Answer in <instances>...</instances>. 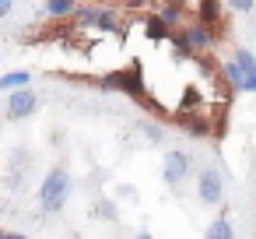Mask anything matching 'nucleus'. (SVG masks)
<instances>
[{"mask_svg": "<svg viewBox=\"0 0 256 239\" xmlns=\"http://www.w3.org/2000/svg\"><path fill=\"white\" fill-rule=\"evenodd\" d=\"M102 88H109V92H123V95H130V99H137V102H144V67H140V60H134L126 71H112V74H106L102 81H98Z\"/></svg>", "mask_w": 256, "mask_h": 239, "instance_id": "2", "label": "nucleus"}, {"mask_svg": "<svg viewBox=\"0 0 256 239\" xmlns=\"http://www.w3.org/2000/svg\"><path fill=\"white\" fill-rule=\"evenodd\" d=\"M196 22L214 29V32H221V4L218 0H200L196 4Z\"/></svg>", "mask_w": 256, "mask_h": 239, "instance_id": "7", "label": "nucleus"}, {"mask_svg": "<svg viewBox=\"0 0 256 239\" xmlns=\"http://www.w3.org/2000/svg\"><path fill=\"white\" fill-rule=\"evenodd\" d=\"M228 8H232L235 15H249V11L256 8V0H228Z\"/></svg>", "mask_w": 256, "mask_h": 239, "instance_id": "17", "label": "nucleus"}, {"mask_svg": "<svg viewBox=\"0 0 256 239\" xmlns=\"http://www.w3.org/2000/svg\"><path fill=\"white\" fill-rule=\"evenodd\" d=\"M144 36H148L151 43H165V39L172 36V29H168V25L162 22V15L154 11V15H148V18H144Z\"/></svg>", "mask_w": 256, "mask_h": 239, "instance_id": "8", "label": "nucleus"}, {"mask_svg": "<svg viewBox=\"0 0 256 239\" xmlns=\"http://www.w3.org/2000/svg\"><path fill=\"white\" fill-rule=\"evenodd\" d=\"M196 197H200V204H207V207H218V204L224 200V176H221L214 165L200 169V179H196Z\"/></svg>", "mask_w": 256, "mask_h": 239, "instance_id": "4", "label": "nucleus"}, {"mask_svg": "<svg viewBox=\"0 0 256 239\" xmlns=\"http://www.w3.org/2000/svg\"><path fill=\"white\" fill-rule=\"evenodd\" d=\"M42 8H46L50 18H70L81 8V0H42Z\"/></svg>", "mask_w": 256, "mask_h": 239, "instance_id": "10", "label": "nucleus"}, {"mask_svg": "<svg viewBox=\"0 0 256 239\" xmlns=\"http://www.w3.org/2000/svg\"><path fill=\"white\" fill-rule=\"evenodd\" d=\"M134 239H151V232H137V235H134Z\"/></svg>", "mask_w": 256, "mask_h": 239, "instance_id": "23", "label": "nucleus"}, {"mask_svg": "<svg viewBox=\"0 0 256 239\" xmlns=\"http://www.w3.org/2000/svg\"><path fill=\"white\" fill-rule=\"evenodd\" d=\"M123 4H126L130 11H140V8H148V4H151V0H123Z\"/></svg>", "mask_w": 256, "mask_h": 239, "instance_id": "21", "label": "nucleus"}, {"mask_svg": "<svg viewBox=\"0 0 256 239\" xmlns=\"http://www.w3.org/2000/svg\"><path fill=\"white\" fill-rule=\"evenodd\" d=\"M158 15H162V22H165L168 29H176V25L182 22V15H186V8H182V0H165V4L158 8Z\"/></svg>", "mask_w": 256, "mask_h": 239, "instance_id": "11", "label": "nucleus"}, {"mask_svg": "<svg viewBox=\"0 0 256 239\" xmlns=\"http://www.w3.org/2000/svg\"><path fill=\"white\" fill-rule=\"evenodd\" d=\"M221 78H224V81L232 85V92H242V85H246V67H242V64H238V60L232 57V60H228V64L221 67Z\"/></svg>", "mask_w": 256, "mask_h": 239, "instance_id": "9", "label": "nucleus"}, {"mask_svg": "<svg viewBox=\"0 0 256 239\" xmlns=\"http://www.w3.org/2000/svg\"><path fill=\"white\" fill-rule=\"evenodd\" d=\"M214 39H218L214 29L193 22V25H186V29L172 39V46H176V57H196V53H207V50L214 46Z\"/></svg>", "mask_w": 256, "mask_h": 239, "instance_id": "3", "label": "nucleus"}, {"mask_svg": "<svg viewBox=\"0 0 256 239\" xmlns=\"http://www.w3.org/2000/svg\"><path fill=\"white\" fill-rule=\"evenodd\" d=\"M190 169H193V158H190V151H179V148H172V151L162 158V179H165L168 186H179V183L190 176Z\"/></svg>", "mask_w": 256, "mask_h": 239, "instance_id": "5", "label": "nucleus"}, {"mask_svg": "<svg viewBox=\"0 0 256 239\" xmlns=\"http://www.w3.org/2000/svg\"><path fill=\"white\" fill-rule=\"evenodd\" d=\"M28 81H32V74H28V71H11V74L0 78V92H18V88H28Z\"/></svg>", "mask_w": 256, "mask_h": 239, "instance_id": "12", "label": "nucleus"}, {"mask_svg": "<svg viewBox=\"0 0 256 239\" xmlns=\"http://www.w3.org/2000/svg\"><path fill=\"white\" fill-rule=\"evenodd\" d=\"M0 239H8V232H4V228H0Z\"/></svg>", "mask_w": 256, "mask_h": 239, "instance_id": "24", "label": "nucleus"}, {"mask_svg": "<svg viewBox=\"0 0 256 239\" xmlns=\"http://www.w3.org/2000/svg\"><path fill=\"white\" fill-rule=\"evenodd\" d=\"M144 130H148V141H162V134H165V130H158V127H154V123H148V127H144Z\"/></svg>", "mask_w": 256, "mask_h": 239, "instance_id": "20", "label": "nucleus"}, {"mask_svg": "<svg viewBox=\"0 0 256 239\" xmlns=\"http://www.w3.org/2000/svg\"><path fill=\"white\" fill-rule=\"evenodd\" d=\"M95 4H106V0H95Z\"/></svg>", "mask_w": 256, "mask_h": 239, "instance_id": "25", "label": "nucleus"}, {"mask_svg": "<svg viewBox=\"0 0 256 239\" xmlns=\"http://www.w3.org/2000/svg\"><path fill=\"white\" fill-rule=\"evenodd\" d=\"M232 57H235L242 67H246V74H252V71H256V57H252L246 46H235V53H232Z\"/></svg>", "mask_w": 256, "mask_h": 239, "instance_id": "15", "label": "nucleus"}, {"mask_svg": "<svg viewBox=\"0 0 256 239\" xmlns=\"http://www.w3.org/2000/svg\"><path fill=\"white\" fill-rule=\"evenodd\" d=\"M8 239H28V235H22V232H8Z\"/></svg>", "mask_w": 256, "mask_h": 239, "instance_id": "22", "label": "nucleus"}, {"mask_svg": "<svg viewBox=\"0 0 256 239\" xmlns=\"http://www.w3.org/2000/svg\"><path fill=\"white\" fill-rule=\"evenodd\" d=\"M204 239H235V232H232V221H228L224 214H221V218H214V221L207 225Z\"/></svg>", "mask_w": 256, "mask_h": 239, "instance_id": "13", "label": "nucleus"}, {"mask_svg": "<svg viewBox=\"0 0 256 239\" xmlns=\"http://www.w3.org/2000/svg\"><path fill=\"white\" fill-rule=\"evenodd\" d=\"M39 113V95L32 92V88H18V92H11V99H8V120H28V116H36Z\"/></svg>", "mask_w": 256, "mask_h": 239, "instance_id": "6", "label": "nucleus"}, {"mask_svg": "<svg viewBox=\"0 0 256 239\" xmlns=\"http://www.w3.org/2000/svg\"><path fill=\"white\" fill-rule=\"evenodd\" d=\"M11 11H14V0H0V22H4Z\"/></svg>", "mask_w": 256, "mask_h": 239, "instance_id": "19", "label": "nucleus"}, {"mask_svg": "<svg viewBox=\"0 0 256 239\" xmlns=\"http://www.w3.org/2000/svg\"><path fill=\"white\" fill-rule=\"evenodd\" d=\"M95 218L116 221V204H112V200H98V204H95Z\"/></svg>", "mask_w": 256, "mask_h": 239, "instance_id": "16", "label": "nucleus"}, {"mask_svg": "<svg viewBox=\"0 0 256 239\" xmlns=\"http://www.w3.org/2000/svg\"><path fill=\"white\" fill-rule=\"evenodd\" d=\"M242 92L256 95V71H252V74H246V85H242Z\"/></svg>", "mask_w": 256, "mask_h": 239, "instance_id": "18", "label": "nucleus"}, {"mask_svg": "<svg viewBox=\"0 0 256 239\" xmlns=\"http://www.w3.org/2000/svg\"><path fill=\"white\" fill-rule=\"evenodd\" d=\"M67 200H70V172L67 165H53L39 183V204L46 214H56L67 207Z\"/></svg>", "mask_w": 256, "mask_h": 239, "instance_id": "1", "label": "nucleus"}, {"mask_svg": "<svg viewBox=\"0 0 256 239\" xmlns=\"http://www.w3.org/2000/svg\"><path fill=\"white\" fill-rule=\"evenodd\" d=\"M179 120H182L186 134H193V137H204V134H210V123H207L204 116H186V113H179Z\"/></svg>", "mask_w": 256, "mask_h": 239, "instance_id": "14", "label": "nucleus"}]
</instances>
